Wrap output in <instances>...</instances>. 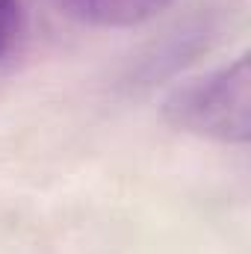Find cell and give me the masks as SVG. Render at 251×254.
<instances>
[{"label":"cell","mask_w":251,"mask_h":254,"mask_svg":"<svg viewBox=\"0 0 251 254\" xmlns=\"http://www.w3.org/2000/svg\"><path fill=\"white\" fill-rule=\"evenodd\" d=\"M18 27V0H0V57L6 54Z\"/></svg>","instance_id":"3957f363"},{"label":"cell","mask_w":251,"mask_h":254,"mask_svg":"<svg viewBox=\"0 0 251 254\" xmlns=\"http://www.w3.org/2000/svg\"><path fill=\"white\" fill-rule=\"evenodd\" d=\"M65 15L89 27H136L169 6V0H54Z\"/></svg>","instance_id":"7a4b0ae2"},{"label":"cell","mask_w":251,"mask_h":254,"mask_svg":"<svg viewBox=\"0 0 251 254\" xmlns=\"http://www.w3.org/2000/svg\"><path fill=\"white\" fill-rule=\"evenodd\" d=\"M249 60L192 77L166 95L163 113L178 130L225 145L249 142Z\"/></svg>","instance_id":"6da1fadb"}]
</instances>
